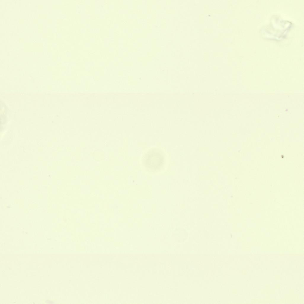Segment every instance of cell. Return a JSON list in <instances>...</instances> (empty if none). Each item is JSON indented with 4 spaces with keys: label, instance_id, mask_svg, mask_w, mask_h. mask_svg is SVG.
<instances>
[{
    "label": "cell",
    "instance_id": "cell-1",
    "mask_svg": "<svg viewBox=\"0 0 304 304\" xmlns=\"http://www.w3.org/2000/svg\"><path fill=\"white\" fill-rule=\"evenodd\" d=\"M163 160L164 157L161 153L153 150L146 154L145 162L148 168L155 170L161 167Z\"/></svg>",
    "mask_w": 304,
    "mask_h": 304
}]
</instances>
